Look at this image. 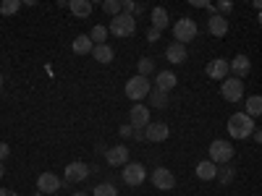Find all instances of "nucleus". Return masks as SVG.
<instances>
[{"instance_id":"f257e3e1","label":"nucleus","mask_w":262,"mask_h":196,"mask_svg":"<svg viewBox=\"0 0 262 196\" xmlns=\"http://www.w3.org/2000/svg\"><path fill=\"white\" fill-rule=\"evenodd\" d=\"M228 134L233 139H249L254 134V118H249L247 113H236L228 118Z\"/></svg>"},{"instance_id":"f03ea898","label":"nucleus","mask_w":262,"mask_h":196,"mask_svg":"<svg viewBox=\"0 0 262 196\" xmlns=\"http://www.w3.org/2000/svg\"><path fill=\"white\" fill-rule=\"evenodd\" d=\"M149 92H152V81L147 79V76H131L128 81H126V97L128 100H134V102H139V100H144V97H149Z\"/></svg>"},{"instance_id":"7ed1b4c3","label":"nucleus","mask_w":262,"mask_h":196,"mask_svg":"<svg viewBox=\"0 0 262 196\" xmlns=\"http://www.w3.org/2000/svg\"><path fill=\"white\" fill-rule=\"evenodd\" d=\"M233 144L231 141H226V139H215L212 144H210V160L215 162V165H226V162H231L233 160Z\"/></svg>"},{"instance_id":"20e7f679","label":"nucleus","mask_w":262,"mask_h":196,"mask_svg":"<svg viewBox=\"0 0 262 196\" xmlns=\"http://www.w3.org/2000/svg\"><path fill=\"white\" fill-rule=\"evenodd\" d=\"M111 32L113 37H131L137 32V21H134V16H126V13H118V16H113L111 18Z\"/></svg>"},{"instance_id":"39448f33","label":"nucleus","mask_w":262,"mask_h":196,"mask_svg":"<svg viewBox=\"0 0 262 196\" xmlns=\"http://www.w3.org/2000/svg\"><path fill=\"white\" fill-rule=\"evenodd\" d=\"M173 37H176V42H181V45H186V42H191L196 37V21L184 16L179 18L176 24H173Z\"/></svg>"},{"instance_id":"423d86ee","label":"nucleus","mask_w":262,"mask_h":196,"mask_svg":"<svg viewBox=\"0 0 262 196\" xmlns=\"http://www.w3.org/2000/svg\"><path fill=\"white\" fill-rule=\"evenodd\" d=\"M221 94H223L226 102H242L244 100V81L236 79V76H228L221 84Z\"/></svg>"},{"instance_id":"0eeeda50","label":"nucleus","mask_w":262,"mask_h":196,"mask_svg":"<svg viewBox=\"0 0 262 196\" xmlns=\"http://www.w3.org/2000/svg\"><path fill=\"white\" fill-rule=\"evenodd\" d=\"M121 178H123L126 186H142L147 181V170H144L142 162H128V165H123Z\"/></svg>"},{"instance_id":"6e6552de","label":"nucleus","mask_w":262,"mask_h":196,"mask_svg":"<svg viewBox=\"0 0 262 196\" xmlns=\"http://www.w3.org/2000/svg\"><path fill=\"white\" fill-rule=\"evenodd\" d=\"M228 71H231V65H228L226 58H212V60L205 65V74H207L210 79H215V81H226V79H228Z\"/></svg>"},{"instance_id":"1a4fd4ad","label":"nucleus","mask_w":262,"mask_h":196,"mask_svg":"<svg viewBox=\"0 0 262 196\" xmlns=\"http://www.w3.org/2000/svg\"><path fill=\"white\" fill-rule=\"evenodd\" d=\"M152 186L160 188V191H168V188L176 186V176H173L168 167H155L152 170Z\"/></svg>"},{"instance_id":"9d476101","label":"nucleus","mask_w":262,"mask_h":196,"mask_svg":"<svg viewBox=\"0 0 262 196\" xmlns=\"http://www.w3.org/2000/svg\"><path fill=\"white\" fill-rule=\"evenodd\" d=\"M63 186V181L55 176V173H42V176L37 178V191H42L45 196H53L58 193V188Z\"/></svg>"},{"instance_id":"9b49d317","label":"nucleus","mask_w":262,"mask_h":196,"mask_svg":"<svg viewBox=\"0 0 262 196\" xmlns=\"http://www.w3.org/2000/svg\"><path fill=\"white\" fill-rule=\"evenodd\" d=\"M128 120H131V128H147L152 120H149V107L147 105H131V113H128Z\"/></svg>"},{"instance_id":"f8f14e48","label":"nucleus","mask_w":262,"mask_h":196,"mask_svg":"<svg viewBox=\"0 0 262 196\" xmlns=\"http://www.w3.org/2000/svg\"><path fill=\"white\" fill-rule=\"evenodd\" d=\"M90 178V165L86 162H69L66 165V181L69 183H81Z\"/></svg>"},{"instance_id":"ddd939ff","label":"nucleus","mask_w":262,"mask_h":196,"mask_svg":"<svg viewBox=\"0 0 262 196\" xmlns=\"http://www.w3.org/2000/svg\"><path fill=\"white\" fill-rule=\"evenodd\" d=\"M105 160H107V165H111V167H123V165H128V146H123V144L111 146V149L105 152Z\"/></svg>"},{"instance_id":"4468645a","label":"nucleus","mask_w":262,"mask_h":196,"mask_svg":"<svg viewBox=\"0 0 262 196\" xmlns=\"http://www.w3.org/2000/svg\"><path fill=\"white\" fill-rule=\"evenodd\" d=\"M168 134H170V128H168V123H163V120H155V123H149V126L144 128V139H149V141H165Z\"/></svg>"},{"instance_id":"2eb2a0df","label":"nucleus","mask_w":262,"mask_h":196,"mask_svg":"<svg viewBox=\"0 0 262 196\" xmlns=\"http://www.w3.org/2000/svg\"><path fill=\"white\" fill-rule=\"evenodd\" d=\"M207 32H210L212 37H226V34H228V18L221 16V13L210 16V18H207Z\"/></svg>"},{"instance_id":"dca6fc26","label":"nucleus","mask_w":262,"mask_h":196,"mask_svg":"<svg viewBox=\"0 0 262 196\" xmlns=\"http://www.w3.org/2000/svg\"><path fill=\"white\" fill-rule=\"evenodd\" d=\"M176 84H179V79H176V74H173V71H160V74L155 76V89H160V92H165V94H168Z\"/></svg>"},{"instance_id":"f3484780","label":"nucleus","mask_w":262,"mask_h":196,"mask_svg":"<svg viewBox=\"0 0 262 196\" xmlns=\"http://www.w3.org/2000/svg\"><path fill=\"white\" fill-rule=\"evenodd\" d=\"M228 65H231V71H233L236 79H242V76H247L252 71V63H249L247 55H236L233 60H228Z\"/></svg>"},{"instance_id":"a211bd4d","label":"nucleus","mask_w":262,"mask_h":196,"mask_svg":"<svg viewBox=\"0 0 262 196\" xmlns=\"http://www.w3.org/2000/svg\"><path fill=\"white\" fill-rule=\"evenodd\" d=\"M165 58H168V63H173V65H181V63L186 60V45H181V42H173V45L165 50Z\"/></svg>"},{"instance_id":"6ab92c4d","label":"nucleus","mask_w":262,"mask_h":196,"mask_svg":"<svg viewBox=\"0 0 262 196\" xmlns=\"http://www.w3.org/2000/svg\"><path fill=\"white\" fill-rule=\"evenodd\" d=\"M69 11H71L76 18H90V16H92V0H71Z\"/></svg>"},{"instance_id":"aec40b11","label":"nucleus","mask_w":262,"mask_h":196,"mask_svg":"<svg viewBox=\"0 0 262 196\" xmlns=\"http://www.w3.org/2000/svg\"><path fill=\"white\" fill-rule=\"evenodd\" d=\"M196 178H200V181H212V178H217L215 162H212V160H202L200 165H196Z\"/></svg>"},{"instance_id":"412c9836","label":"nucleus","mask_w":262,"mask_h":196,"mask_svg":"<svg viewBox=\"0 0 262 196\" xmlns=\"http://www.w3.org/2000/svg\"><path fill=\"white\" fill-rule=\"evenodd\" d=\"M168 27H170L168 11H165V8H152V29L163 32V29H168Z\"/></svg>"},{"instance_id":"4be33fe9","label":"nucleus","mask_w":262,"mask_h":196,"mask_svg":"<svg viewBox=\"0 0 262 196\" xmlns=\"http://www.w3.org/2000/svg\"><path fill=\"white\" fill-rule=\"evenodd\" d=\"M74 53L76 55H86V53H92L95 50V45H92V39H90V34H79L76 39H74Z\"/></svg>"},{"instance_id":"5701e85b","label":"nucleus","mask_w":262,"mask_h":196,"mask_svg":"<svg viewBox=\"0 0 262 196\" xmlns=\"http://www.w3.org/2000/svg\"><path fill=\"white\" fill-rule=\"evenodd\" d=\"M92 55H95L97 63H113V58H116V53H113L111 45H95Z\"/></svg>"},{"instance_id":"b1692460","label":"nucleus","mask_w":262,"mask_h":196,"mask_svg":"<svg viewBox=\"0 0 262 196\" xmlns=\"http://www.w3.org/2000/svg\"><path fill=\"white\" fill-rule=\"evenodd\" d=\"M247 115H249V118L262 115V97H259V94H254V97L247 100Z\"/></svg>"},{"instance_id":"393cba45","label":"nucleus","mask_w":262,"mask_h":196,"mask_svg":"<svg viewBox=\"0 0 262 196\" xmlns=\"http://www.w3.org/2000/svg\"><path fill=\"white\" fill-rule=\"evenodd\" d=\"M149 105L158 107V110H163V107H168V94L160 92V89H152L149 92Z\"/></svg>"},{"instance_id":"a878e982","label":"nucleus","mask_w":262,"mask_h":196,"mask_svg":"<svg viewBox=\"0 0 262 196\" xmlns=\"http://www.w3.org/2000/svg\"><path fill=\"white\" fill-rule=\"evenodd\" d=\"M90 39L95 42V45H105V39H107V27H95L90 32Z\"/></svg>"},{"instance_id":"bb28decb","label":"nucleus","mask_w":262,"mask_h":196,"mask_svg":"<svg viewBox=\"0 0 262 196\" xmlns=\"http://www.w3.org/2000/svg\"><path fill=\"white\" fill-rule=\"evenodd\" d=\"M102 11L107 13V16H118L121 13V0H102Z\"/></svg>"},{"instance_id":"cd10ccee","label":"nucleus","mask_w":262,"mask_h":196,"mask_svg":"<svg viewBox=\"0 0 262 196\" xmlns=\"http://www.w3.org/2000/svg\"><path fill=\"white\" fill-rule=\"evenodd\" d=\"M18 8H21V0H6V3L0 6V13H3V16H13Z\"/></svg>"},{"instance_id":"c85d7f7f","label":"nucleus","mask_w":262,"mask_h":196,"mask_svg":"<svg viewBox=\"0 0 262 196\" xmlns=\"http://www.w3.org/2000/svg\"><path fill=\"white\" fill-rule=\"evenodd\" d=\"M152 71H155V60H152V58H142L139 60V76H149Z\"/></svg>"},{"instance_id":"c756f323","label":"nucleus","mask_w":262,"mask_h":196,"mask_svg":"<svg viewBox=\"0 0 262 196\" xmlns=\"http://www.w3.org/2000/svg\"><path fill=\"white\" fill-rule=\"evenodd\" d=\"M95 196H118V191H116L113 183H100V186L95 188Z\"/></svg>"},{"instance_id":"7c9ffc66","label":"nucleus","mask_w":262,"mask_h":196,"mask_svg":"<svg viewBox=\"0 0 262 196\" xmlns=\"http://www.w3.org/2000/svg\"><path fill=\"white\" fill-rule=\"evenodd\" d=\"M217 178H221V183H223V186H228V183L233 181V167H226V170L217 167Z\"/></svg>"},{"instance_id":"2f4dec72","label":"nucleus","mask_w":262,"mask_h":196,"mask_svg":"<svg viewBox=\"0 0 262 196\" xmlns=\"http://www.w3.org/2000/svg\"><path fill=\"white\" fill-rule=\"evenodd\" d=\"M137 6L139 3H134V0H121V13H126V16L137 13Z\"/></svg>"},{"instance_id":"473e14b6","label":"nucleus","mask_w":262,"mask_h":196,"mask_svg":"<svg viewBox=\"0 0 262 196\" xmlns=\"http://www.w3.org/2000/svg\"><path fill=\"white\" fill-rule=\"evenodd\" d=\"M233 8V3H228V0H221V3L215 6V13H221V16H226L228 11Z\"/></svg>"},{"instance_id":"72a5a7b5","label":"nucleus","mask_w":262,"mask_h":196,"mask_svg":"<svg viewBox=\"0 0 262 196\" xmlns=\"http://www.w3.org/2000/svg\"><path fill=\"white\" fill-rule=\"evenodd\" d=\"M160 34H163V32H158V29H152V27H149V32H147V42H158Z\"/></svg>"},{"instance_id":"f704fd0d","label":"nucleus","mask_w":262,"mask_h":196,"mask_svg":"<svg viewBox=\"0 0 262 196\" xmlns=\"http://www.w3.org/2000/svg\"><path fill=\"white\" fill-rule=\"evenodd\" d=\"M8 155H11V146H8V144L3 141V144H0V162H3V160H6Z\"/></svg>"},{"instance_id":"c9c22d12","label":"nucleus","mask_w":262,"mask_h":196,"mask_svg":"<svg viewBox=\"0 0 262 196\" xmlns=\"http://www.w3.org/2000/svg\"><path fill=\"white\" fill-rule=\"evenodd\" d=\"M0 196H18V193L11 191V188H0Z\"/></svg>"},{"instance_id":"e433bc0d","label":"nucleus","mask_w":262,"mask_h":196,"mask_svg":"<svg viewBox=\"0 0 262 196\" xmlns=\"http://www.w3.org/2000/svg\"><path fill=\"white\" fill-rule=\"evenodd\" d=\"M128 134H134V128H131V126H123V128H121V136H128Z\"/></svg>"},{"instance_id":"4c0bfd02","label":"nucleus","mask_w":262,"mask_h":196,"mask_svg":"<svg viewBox=\"0 0 262 196\" xmlns=\"http://www.w3.org/2000/svg\"><path fill=\"white\" fill-rule=\"evenodd\" d=\"M252 136H254V141H257V144H262V128H259V131H254Z\"/></svg>"},{"instance_id":"58836bf2","label":"nucleus","mask_w":262,"mask_h":196,"mask_svg":"<svg viewBox=\"0 0 262 196\" xmlns=\"http://www.w3.org/2000/svg\"><path fill=\"white\" fill-rule=\"evenodd\" d=\"M252 6H254L257 11H262V0H252Z\"/></svg>"},{"instance_id":"ea45409f","label":"nucleus","mask_w":262,"mask_h":196,"mask_svg":"<svg viewBox=\"0 0 262 196\" xmlns=\"http://www.w3.org/2000/svg\"><path fill=\"white\" fill-rule=\"evenodd\" d=\"M3 176H6V165H3V162H0V178H3Z\"/></svg>"},{"instance_id":"a19ab883","label":"nucleus","mask_w":262,"mask_h":196,"mask_svg":"<svg viewBox=\"0 0 262 196\" xmlns=\"http://www.w3.org/2000/svg\"><path fill=\"white\" fill-rule=\"evenodd\" d=\"M34 196H45V193H42V191H34Z\"/></svg>"},{"instance_id":"79ce46f5","label":"nucleus","mask_w":262,"mask_h":196,"mask_svg":"<svg viewBox=\"0 0 262 196\" xmlns=\"http://www.w3.org/2000/svg\"><path fill=\"white\" fill-rule=\"evenodd\" d=\"M257 21H259V24H262V11H259V16H257Z\"/></svg>"},{"instance_id":"37998d69","label":"nucleus","mask_w":262,"mask_h":196,"mask_svg":"<svg viewBox=\"0 0 262 196\" xmlns=\"http://www.w3.org/2000/svg\"><path fill=\"white\" fill-rule=\"evenodd\" d=\"M74 196H86V193H81V191H76V193H74Z\"/></svg>"},{"instance_id":"c03bdc74","label":"nucleus","mask_w":262,"mask_h":196,"mask_svg":"<svg viewBox=\"0 0 262 196\" xmlns=\"http://www.w3.org/2000/svg\"><path fill=\"white\" fill-rule=\"evenodd\" d=\"M53 196H58V193H53Z\"/></svg>"}]
</instances>
